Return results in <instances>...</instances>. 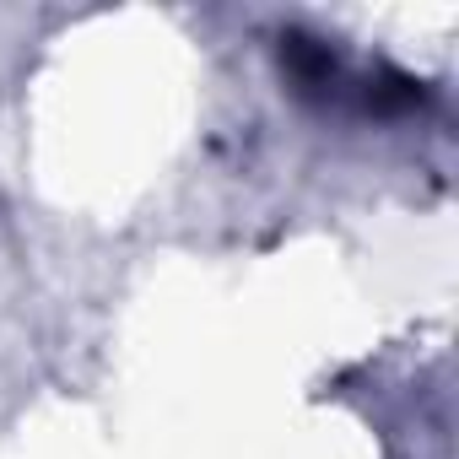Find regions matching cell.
<instances>
[{"label":"cell","instance_id":"1","mask_svg":"<svg viewBox=\"0 0 459 459\" xmlns=\"http://www.w3.org/2000/svg\"><path fill=\"white\" fill-rule=\"evenodd\" d=\"M276 60H281V76L292 82V92L308 98V103H346L362 87V76L341 60V49H330V39H314L303 28L281 33Z\"/></svg>","mask_w":459,"mask_h":459}]
</instances>
